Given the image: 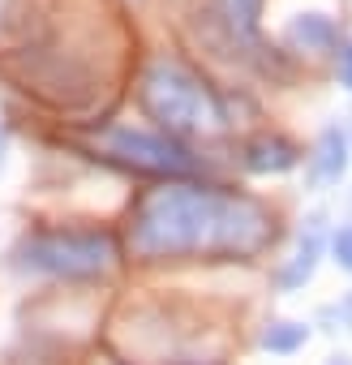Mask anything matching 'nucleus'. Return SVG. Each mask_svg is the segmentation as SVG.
Wrapping results in <instances>:
<instances>
[{
    "label": "nucleus",
    "mask_w": 352,
    "mask_h": 365,
    "mask_svg": "<svg viewBox=\"0 0 352 365\" xmlns=\"http://www.w3.org/2000/svg\"><path fill=\"white\" fill-rule=\"evenodd\" d=\"M271 211L237 190L167 180L138 198L129 245L146 262L163 258H254L271 241Z\"/></svg>",
    "instance_id": "nucleus-1"
},
{
    "label": "nucleus",
    "mask_w": 352,
    "mask_h": 365,
    "mask_svg": "<svg viewBox=\"0 0 352 365\" xmlns=\"http://www.w3.org/2000/svg\"><path fill=\"white\" fill-rule=\"evenodd\" d=\"M142 108L167 138H202L228 125L224 99L181 61H155L142 73Z\"/></svg>",
    "instance_id": "nucleus-2"
},
{
    "label": "nucleus",
    "mask_w": 352,
    "mask_h": 365,
    "mask_svg": "<svg viewBox=\"0 0 352 365\" xmlns=\"http://www.w3.org/2000/svg\"><path fill=\"white\" fill-rule=\"evenodd\" d=\"M116 262V237L108 228H43L18 245V267L52 279H99Z\"/></svg>",
    "instance_id": "nucleus-3"
},
{
    "label": "nucleus",
    "mask_w": 352,
    "mask_h": 365,
    "mask_svg": "<svg viewBox=\"0 0 352 365\" xmlns=\"http://www.w3.org/2000/svg\"><path fill=\"white\" fill-rule=\"evenodd\" d=\"M108 150L120 155L125 163L146 168V172H159V176H190V172H194V155L176 142V138L159 133V129L120 125V129L108 133Z\"/></svg>",
    "instance_id": "nucleus-4"
},
{
    "label": "nucleus",
    "mask_w": 352,
    "mask_h": 365,
    "mask_svg": "<svg viewBox=\"0 0 352 365\" xmlns=\"http://www.w3.org/2000/svg\"><path fill=\"white\" fill-rule=\"evenodd\" d=\"M348 168V133L339 125L322 129L318 142H314V155H309V180L314 185H335Z\"/></svg>",
    "instance_id": "nucleus-5"
},
{
    "label": "nucleus",
    "mask_w": 352,
    "mask_h": 365,
    "mask_svg": "<svg viewBox=\"0 0 352 365\" xmlns=\"http://www.w3.org/2000/svg\"><path fill=\"white\" fill-rule=\"evenodd\" d=\"M296 163H301V150H296L284 133H262V138H254V142L245 146V168L258 172V176H266V172H288V168H296Z\"/></svg>",
    "instance_id": "nucleus-6"
},
{
    "label": "nucleus",
    "mask_w": 352,
    "mask_h": 365,
    "mask_svg": "<svg viewBox=\"0 0 352 365\" xmlns=\"http://www.w3.org/2000/svg\"><path fill=\"white\" fill-rule=\"evenodd\" d=\"M318 258H322V228H318V220H309V228L301 232V245H296V254L279 267V288H301V284H309L314 279V271H318Z\"/></svg>",
    "instance_id": "nucleus-7"
},
{
    "label": "nucleus",
    "mask_w": 352,
    "mask_h": 365,
    "mask_svg": "<svg viewBox=\"0 0 352 365\" xmlns=\"http://www.w3.org/2000/svg\"><path fill=\"white\" fill-rule=\"evenodd\" d=\"M288 43L296 52H331L339 43V26L326 14H301L288 22Z\"/></svg>",
    "instance_id": "nucleus-8"
},
{
    "label": "nucleus",
    "mask_w": 352,
    "mask_h": 365,
    "mask_svg": "<svg viewBox=\"0 0 352 365\" xmlns=\"http://www.w3.org/2000/svg\"><path fill=\"white\" fill-rule=\"evenodd\" d=\"M219 22L232 31L237 43H254L258 39V18H262V0H215Z\"/></svg>",
    "instance_id": "nucleus-9"
},
{
    "label": "nucleus",
    "mask_w": 352,
    "mask_h": 365,
    "mask_svg": "<svg viewBox=\"0 0 352 365\" xmlns=\"http://www.w3.org/2000/svg\"><path fill=\"white\" fill-rule=\"evenodd\" d=\"M305 339H309V327L305 322H271L262 335H258V344L266 348V352H275V356H288V352H296V348H305Z\"/></svg>",
    "instance_id": "nucleus-10"
},
{
    "label": "nucleus",
    "mask_w": 352,
    "mask_h": 365,
    "mask_svg": "<svg viewBox=\"0 0 352 365\" xmlns=\"http://www.w3.org/2000/svg\"><path fill=\"white\" fill-rule=\"evenodd\" d=\"M331 258L352 275V224H343V228H335V237H331Z\"/></svg>",
    "instance_id": "nucleus-11"
},
{
    "label": "nucleus",
    "mask_w": 352,
    "mask_h": 365,
    "mask_svg": "<svg viewBox=\"0 0 352 365\" xmlns=\"http://www.w3.org/2000/svg\"><path fill=\"white\" fill-rule=\"evenodd\" d=\"M339 82H343V86L352 91V39H348L343 48H339Z\"/></svg>",
    "instance_id": "nucleus-12"
},
{
    "label": "nucleus",
    "mask_w": 352,
    "mask_h": 365,
    "mask_svg": "<svg viewBox=\"0 0 352 365\" xmlns=\"http://www.w3.org/2000/svg\"><path fill=\"white\" fill-rule=\"evenodd\" d=\"M331 314H339V318H343V327L352 331V292H348V297H343L339 305H331Z\"/></svg>",
    "instance_id": "nucleus-13"
},
{
    "label": "nucleus",
    "mask_w": 352,
    "mask_h": 365,
    "mask_svg": "<svg viewBox=\"0 0 352 365\" xmlns=\"http://www.w3.org/2000/svg\"><path fill=\"white\" fill-rule=\"evenodd\" d=\"M331 365H348V361H343V356H339V361H331Z\"/></svg>",
    "instance_id": "nucleus-14"
},
{
    "label": "nucleus",
    "mask_w": 352,
    "mask_h": 365,
    "mask_svg": "<svg viewBox=\"0 0 352 365\" xmlns=\"http://www.w3.org/2000/svg\"><path fill=\"white\" fill-rule=\"evenodd\" d=\"M0 146H5V129H0Z\"/></svg>",
    "instance_id": "nucleus-15"
}]
</instances>
